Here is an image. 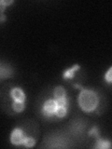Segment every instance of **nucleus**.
Masks as SVG:
<instances>
[{"label":"nucleus","instance_id":"obj_1","mask_svg":"<svg viewBox=\"0 0 112 149\" xmlns=\"http://www.w3.org/2000/svg\"><path fill=\"white\" fill-rule=\"evenodd\" d=\"M78 104L84 112H92L99 104V97L92 90H82L78 95Z\"/></svg>","mask_w":112,"mask_h":149},{"label":"nucleus","instance_id":"obj_2","mask_svg":"<svg viewBox=\"0 0 112 149\" xmlns=\"http://www.w3.org/2000/svg\"><path fill=\"white\" fill-rule=\"evenodd\" d=\"M58 104L56 100L50 99L46 101L43 104V108H42V114H43L46 118H50L55 115V112L58 108Z\"/></svg>","mask_w":112,"mask_h":149},{"label":"nucleus","instance_id":"obj_3","mask_svg":"<svg viewBox=\"0 0 112 149\" xmlns=\"http://www.w3.org/2000/svg\"><path fill=\"white\" fill-rule=\"evenodd\" d=\"M25 136L23 133L22 130L21 129H14L10 135V142L14 146H20V144H23V140H24Z\"/></svg>","mask_w":112,"mask_h":149},{"label":"nucleus","instance_id":"obj_4","mask_svg":"<svg viewBox=\"0 0 112 149\" xmlns=\"http://www.w3.org/2000/svg\"><path fill=\"white\" fill-rule=\"evenodd\" d=\"M10 95L14 101L17 102H24L25 100V94L23 91L20 88H13L11 90Z\"/></svg>","mask_w":112,"mask_h":149},{"label":"nucleus","instance_id":"obj_5","mask_svg":"<svg viewBox=\"0 0 112 149\" xmlns=\"http://www.w3.org/2000/svg\"><path fill=\"white\" fill-rule=\"evenodd\" d=\"M95 148H99V149H106V148H110L111 147V143L107 140H103V139H98L96 143H95Z\"/></svg>","mask_w":112,"mask_h":149},{"label":"nucleus","instance_id":"obj_6","mask_svg":"<svg viewBox=\"0 0 112 149\" xmlns=\"http://www.w3.org/2000/svg\"><path fill=\"white\" fill-rule=\"evenodd\" d=\"M79 68V66L78 64L76 65H74V66L72 68H70V69H67V70H65L64 73V78L65 79H68V78H72L74 77V74H75V71L76 70H78Z\"/></svg>","mask_w":112,"mask_h":149},{"label":"nucleus","instance_id":"obj_7","mask_svg":"<svg viewBox=\"0 0 112 149\" xmlns=\"http://www.w3.org/2000/svg\"><path fill=\"white\" fill-rule=\"evenodd\" d=\"M53 95L55 97V99H59V98H64L65 97V91L63 87L58 86L55 88V90L53 91Z\"/></svg>","mask_w":112,"mask_h":149},{"label":"nucleus","instance_id":"obj_8","mask_svg":"<svg viewBox=\"0 0 112 149\" xmlns=\"http://www.w3.org/2000/svg\"><path fill=\"white\" fill-rule=\"evenodd\" d=\"M67 114V107L64 106H58L57 110L55 112V116L59 118H64Z\"/></svg>","mask_w":112,"mask_h":149},{"label":"nucleus","instance_id":"obj_9","mask_svg":"<svg viewBox=\"0 0 112 149\" xmlns=\"http://www.w3.org/2000/svg\"><path fill=\"white\" fill-rule=\"evenodd\" d=\"M12 108L13 110L17 112V113H20L23 109H24V102H17L14 101V102L12 104Z\"/></svg>","mask_w":112,"mask_h":149},{"label":"nucleus","instance_id":"obj_10","mask_svg":"<svg viewBox=\"0 0 112 149\" xmlns=\"http://www.w3.org/2000/svg\"><path fill=\"white\" fill-rule=\"evenodd\" d=\"M35 144H36V140L33 137L27 136L24 138V140H23V146L26 147H33Z\"/></svg>","mask_w":112,"mask_h":149},{"label":"nucleus","instance_id":"obj_11","mask_svg":"<svg viewBox=\"0 0 112 149\" xmlns=\"http://www.w3.org/2000/svg\"><path fill=\"white\" fill-rule=\"evenodd\" d=\"M56 102L59 106H64V107H67L68 106V100L66 97H64V98H59V99H55Z\"/></svg>","mask_w":112,"mask_h":149},{"label":"nucleus","instance_id":"obj_12","mask_svg":"<svg viewBox=\"0 0 112 149\" xmlns=\"http://www.w3.org/2000/svg\"><path fill=\"white\" fill-rule=\"evenodd\" d=\"M105 79L107 83H112V66L107 70V72L106 73Z\"/></svg>","mask_w":112,"mask_h":149},{"label":"nucleus","instance_id":"obj_13","mask_svg":"<svg viewBox=\"0 0 112 149\" xmlns=\"http://www.w3.org/2000/svg\"><path fill=\"white\" fill-rule=\"evenodd\" d=\"M9 76H10V71H9L8 68L1 66V78L7 77H9Z\"/></svg>","mask_w":112,"mask_h":149},{"label":"nucleus","instance_id":"obj_14","mask_svg":"<svg viewBox=\"0 0 112 149\" xmlns=\"http://www.w3.org/2000/svg\"><path fill=\"white\" fill-rule=\"evenodd\" d=\"M13 1H4V0H2L1 2H0V5H1V13H3V10H4V8L6 6H8L9 4H11Z\"/></svg>","mask_w":112,"mask_h":149}]
</instances>
